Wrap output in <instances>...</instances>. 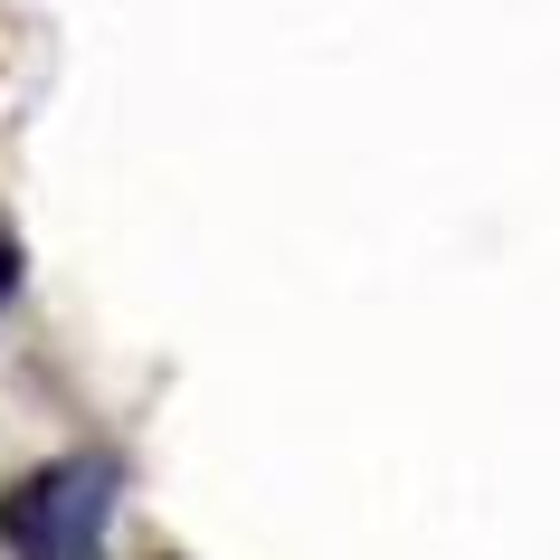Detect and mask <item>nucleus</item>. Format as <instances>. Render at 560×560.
Wrapping results in <instances>:
<instances>
[{"label":"nucleus","mask_w":560,"mask_h":560,"mask_svg":"<svg viewBox=\"0 0 560 560\" xmlns=\"http://www.w3.org/2000/svg\"><path fill=\"white\" fill-rule=\"evenodd\" d=\"M10 285H20V247H0V295H10Z\"/></svg>","instance_id":"f03ea898"},{"label":"nucleus","mask_w":560,"mask_h":560,"mask_svg":"<svg viewBox=\"0 0 560 560\" xmlns=\"http://www.w3.org/2000/svg\"><path fill=\"white\" fill-rule=\"evenodd\" d=\"M105 503H115V466L58 456V466L20 475V485L0 494V541H10V560H95Z\"/></svg>","instance_id":"f257e3e1"}]
</instances>
